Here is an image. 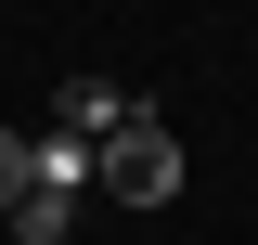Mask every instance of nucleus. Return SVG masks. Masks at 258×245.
I'll use <instances>...</instances> for the list:
<instances>
[{
  "label": "nucleus",
  "mask_w": 258,
  "mask_h": 245,
  "mask_svg": "<svg viewBox=\"0 0 258 245\" xmlns=\"http://www.w3.org/2000/svg\"><path fill=\"white\" fill-rule=\"evenodd\" d=\"M0 219H13V245H78V207H52V194H13Z\"/></svg>",
  "instance_id": "4"
},
{
  "label": "nucleus",
  "mask_w": 258,
  "mask_h": 245,
  "mask_svg": "<svg viewBox=\"0 0 258 245\" xmlns=\"http://www.w3.org/2000/svg\"><path fill=\"white\" fill-rule=\"evenodd\" d=\"M26 194V129H0V207Z\"/></svg>",
  "instance_id": "5"
},
{
  "label": "nucleus",
  "mask_w": 258,
  "mask_h": 245,
  "mask_svg": "<svg viewBox=\"0 0 258 245\" xmlns=\"http://www.w3.org/2000/svg\"><path fill=\"white\" fill-rule=\"evenodd\" d=\"M129 116H142V91H116V78H64V91H52V129H64V142H91V155L116 142Z\"/></svg>",
  "instance_id": "2"
},
{
  "label": "nucleus",
  "mask_w": 258,
  "mask_h": 245,
  "mask_svg": "<svg viewBox=\"0 0 258 245\" xmlns=\"http://www.w3.org/2000/svg\"><path fill=\"white\" fill-rule=\"evenodd\" d=\"M91 194H116V207H181V129L142 103V116L91 155Z\"/></svg>",
  "instance_id": "1"
},
{
  "label": "nucleus",
  "mask_w": 258,
  "mask_h": 245,
  "mask_svg": "<svg viewBox=\"0 0 258 245\" xmlns=\"http://www.w3.org/2000/svg\"><path fill=\"white\" fill-rule=\"evenodd\" d=\"M26 194L78 207V194H91V142H64V129H26Z\"/></svg>",
  "instance_id": "3"
}]
</instances>
